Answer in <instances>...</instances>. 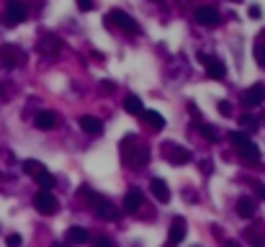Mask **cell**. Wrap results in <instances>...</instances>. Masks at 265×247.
<instances>
[{"label": "cell", "mask_w": 265, "mask_h": 247, "mask_svg": "<svg viewBox=\"0 0 265 247\" xmlns=\"http://www.w3.org/2000/svg\"><path fill=\"white\" fill-rule=\"evenodd\" d=\"M201 59H204V67H206L209 77H214V80H221V77L226 75V67H224V62H221L219 57H211V54H206V57H201Z\"/></svg>", "instance_id": "ba28073f"}, {"label": "cell", "mask_w": 265, "mask_h": 247, "mask_svg": "<svg viewBox=\"0 0 265 247\" xmlns=\"http://www.w3.org/2000/svg\"><path fill=\"white\" fill-rule=\"evenodd\" d=\"M23 173L26 175H39V173H44V165L39 160H26L23 162Z\"/></svg>", "instance_id": "603a6c76"}, {"label": "cell", "mask_w": 265, "mask_h": 247, "mask_svg": "<svg viewBox=\"0 0 265 247\" xmlns=\"http://www.w3.org/2000/svg\"><path fill=\"white\" fill-rule=\"evenodd\" d=\"M165 157H168L173 165H185V162H191V152L183 149V147H175V144H168V147H165Z\"/></svg>", "instance_id": "8fae6325"}, {"label": "cell", "mask_w": 265, "mask_h": 247, "mask_svg": "<svg viewBox=\"0 0 265 247\" xmlns=\"http://www.w3.org/2000/svg\"><path fill=\"white\" fill-rule=\"evenodd\" d=\"M124 160L129 168H144V165L149 162V149L147 144H134L131 147V139L126 137L124 139Z\"/></svg>", "instance_id": "7a4b0ae2"}, {"label": "cell", "mask_w": 265, "mask_h": 247, "mask_svg": "<svg viewBox=\"0 0 265 247\" xmlns=\"http://www.w3.org/2000/svg\"><path fill=\"white\" fill-rule=\"evenodd\" d=\"M255 193H257L260 198H265V186H255Z\"/></svg>", "instance_id": "836d02e7"}, {"label": "cell", "mask_w": 265, "mask_h": 247, "mask_svg": "<svg viewBox=\"0 0 265 247\" xmlns=\"http://www.w3.org/2000/svg\"><path fill=\"white\" fill-rule=\"evenodd\" d=\"M26 21V6L21 0H8L6 6V26H18Z\"/></svg>", "instance_id": "5b68a950"}, {"label": "cell", "mask_w": 265, "mask_h": 247, "mask_svg": "<svg viewBox=\"0 0 265 247\" xmlns=\"http://www.w3.org/2000/svg\"><path fill=\"white\" fill-rule=\"evenodd\" d=\"M170 242L173 244H178V242H183L185 239V219L183 217H175L173 222H170Z\"/></svg>", "instance_id": "5bb4252c"}, {"label": "cell", "mask_w": 265, "mask_h": 247, "mask_svg": "<svg viewBox=\"0 0 265 247\" xmlns=\"http://www.w3.org/2000/svg\"><path fill=\"white\" fill-rule=\"evenodd\" d=\"M93 6H95V3H93V0H78V8H80L83 13H88V11H93Z\"/></svg>", "instance_id": "f1b7e54d"}, {"label": "cell", "mask_w": 265, "mask_h": 247, "mask_svg": "<svg viewBox=\"0 0 265 247\" xmlns=\"http://www.w3.org/2000/svg\"><path fill=\"white\" fill-rule=\"evenodd\" d=\"M252 54H255V62H257V65L265 70V44H255Z\"/></svg>", "instance_id": "d4e9b609"}, {"label": "cell", "mask_w": 265, "mask_h": 247, "mask_svg": "<svg viewBox=\"0 0 265 247\" xmlns=\"http://www.w3.org/2000/svg\"><path fill=\"white\" fill-rule=\"evenodd\" d=\"M198 132H201L209 142H216V139H219V132H216L214 127H209V123H198Z\"/></svg>", "instance_id": "cb8c5ba5"}, {"label": "cell", "mask_w": 265, "mask_h": 247, "mask_svg": "<svg viewBox=\"0 0 265 247\" xmlns=\"http://www.w3.org/2000/svg\"><path fill=\"white\" fill-rule=\"evenodd\" d=\"M229 142L235 144L237 155H240L245 162H257V160H260V149H257V144H252L242 132H229Z\"/></svg>", "instance_id": "6da1fadb"}, {"label": "cell", "mask_w": 265, "mask_h": 247, "mask_svg": "<svg viewBox=\"0 0 265 247\" xmlns=\"http://www.w3.org/2000/svg\"><path fill=\"white\" fill-rule=\"evenodd\" d=\"M52 247H62V244H52Z\"/></svg>", "instance_id": "8d00e7d4"}, {"label": "cell", "mask_w": 265, "mask_h": 247, "mask_svg": "<svg viewBox=\"0 0 265 247\" xmlns=\"http://www.w3.org/2000/svg\"><path fill=\"white\" fill-rule=\"evenodd\" d=\"M34 123H36V129H42V132H49V129H54L57 123H59V116H57L54 111H42V113H36Z\"/></svg>", "instance_id": "30bf717a"}, {"label": "cell", "mask_w": 265, "mask_h": 247, "mask_svg": "<svg viewBox=\"0 0 265 247\" xmlns=\"http://www.w3.org/2000/svg\"><path fill=\"white\" fill-rule=\"evenodd\" d=\"M242 123H245V129H250V132H252V129H255V123H257V121H255L252 116H242Z\"/></svg>", "instance_id": "1f68e13d"}, {"label": "cell", "mask_w": 265, "mask_h": 247, "mask_svg": "<svg viewBox=\"0 0 265 247\" xmlns=\"http://www.w3.org/2000/svg\"><path fill=\"white\" fill-rule=\"evenodd\" d=\"M237 214H240L242 219H252V217H255V201L247 198V196L240 198V201H237Z\"/></svg>", "instance_id": "ac0fdd59"}, {"label": "cell", "mask_w": 265, "mask_h": 247, "mask_svg": "<svg viewBox=\"0 0 265 247\" xmlns=\"http://www.w3.org/2000/svg\"><path fill=\"white\" fill-rule=\"evenodd\" d=\"M80 129L90 137H98V134H103V121L95 116H80Z\"/></svg>", "instance_id": "4fadbf2b"}, {"label": "cell", "mask_w": 265, "mask_h": 247, "mask_svg": "<svg viewBox=\"0 0 265 247\" xmlns=\"http://www.w3.org/2000/svg\"><path fill=\"white\" fill-rule=\"evenodd\" d=\"M34 206H36V211L44 214V217H52V214H57V211H59L57 198H54L52 193H47V191H39V193L34 196Z\"/></svg>", "instance_id": "3957f363"}, {"label": "cell", "mask_w": 265, "mask_h": 247, "mask_svg": "<svg viewBox=\"0 0 265 247\" xmlns=\"http://www.w3.org/2000/svg\"><path fill=\"white\" fill-rule=\"evenodd\" d=\"M139 206H142V193H139V191H129V193L124 196V211H126V214H137Z\"/></svg>", "instance_id": "e0dca14e"}, {"label": "cell", "mask_w": 265, "mask_h": 247, "mask_svg": "<svg viewBox=\"0 0 265 247\" xmlns=\"http://www.w3.org/2000/svg\"><path fill=\"white\" fill-rule=\"evenodd\" d=\"M106 21H108L111 26L121 28L124 34H134V31H137V21H134L129 13H124V11H111V13L106 16Z\"/></svg>", "instance_id": "277c9868"}, {"label": "cell", "mask_w": 265, "mask_h": 247, "mask_svg": "<svg viewBox=\"0 0 265 247\" xmlns=\"http://www.w3.org/2000/svg\"><path fill=\"white\" fill-rule=\"evenodd\" d=\"M36 183L42 186V191H47V193H49V191L54 188V183H57V180H54V175H52V173H47V170H44V173L36 175Z\"/></svg>", "instance_id": "7402d4cb"}, {"label": "cell", "mask_w": 265, "mask_h": 247, "mask_svg": "<svg viewBox=\"0 0 265 247\" xmlns=\"http://www.w3.org/2000/svg\"><path fill=\"white\" fill-rule=\"evenodd\" d=\"M0 62H3V67L11 70V67L23 62V52L18 47H13V44H3V47H0Z\"/></svg>", "instance_id": "52a82bcc"}, {"label": "cell", "mask_w": 265, "mask_h": 247, "mask_svg": "<svg viewBox=\"0 0 265 247\" xmlns=\"http://www.w3.org/2000/svg\"><path fill=\"white\" fill-rule=\"evenodd\" d=\"M101 90H103V93H113V90H116V85H113L111 80H103V82H101Z\"/></svg>", "instance_id": "4dcf8cb0"}, {"label": "cell", "mask_w": 265, "mask_h": 247, "mask_svg": "<svg viewBox=\"0 0 265 247\" xmlns=\"http://www.w3.org/2000/svg\"><path fill=\"white\" fill-rule=\"evenodd\" d=\"M247 239L252 242V247H262V237H260L255 229H247Z\"/></svg>", "instance_id": "484cf974"}, {"label": "cell", "mask_w": 265, "mask_h": 247, "mask_svg": "<svg viewBox=\"0 0 265 247\" xmlns=\"http://www.w3.org/2000/svg\"><path fill=\"white\" fill-rule=\"evenodd\" d=\"M149 191H152V196H155L160 203H168V201H170V188H168L165 180H160V178H152V183H149Z\"/></svg>", "instance_id": "2e32d148"}, {"label": "cell", "mask_w": 265, "mask_h": 247, "mask_svg": "<svg viewBox=\"0 0 265 247\" xmlns=\"http://www.w3.org/2000/svg\"><path fill=\"white\" fill-rule=\"evenodd\" d=\"M124 108H126L131 116H142V113H144V106H142L139 96H126V101H124Z\"/></svg>", "instance_id": "ffe728a7"}, {"label": "cell", "mask_w": 265, "mask_h": 247, "mask_svg": "<svg viewBox=\"0 0 265 247\" xmlns=\"http://www.w3.org/2000/svg\"><path fill=\"white\" fill-rule=\"evenodd\" d=\"M67 239H70V242H78V244H83V242H88V239H90V234H88L83 227H72V229L67 232Z\"/></svg>", "instance_id": "44dd1931"}, {"label": "cell", "mask_w": 265, "mask_h": 247, "mask_svg": "<svg viewBox=\"0 0 265 247\" xmlns=\"http://www.w3.org/2000/svg\"><path fill=\"white\" fill-rule=\"evenodd\" d=\"M142 116H144V121L149 123V129H155V132H162V129H165V118H162L157 111H144Z\"/></svg>", "instance_id": "d6986e66"}, {"label": "cell", "mask_w": 265, "mask_h": 247, "mask_svg": "<svg viewBox=\"0 0 265 247\" xmlns=\"http://www.w3.org/2000/svg\"><path fill=\"white\" fill-rule=\"evenodd\" d=\"M247 13H250V18H260V13H262V11H260V6H250V11H247Z\"/></svg>", "instance_id": "d6a6232c"}, {"label": "cell", "mask_w": 265, "mask_h": 247, "mask_svg": "<svg viewBox=\"0 0 265 247\" xmlns=\"http://www.w3.org/2000/svg\"><path fill=\"white\" fill-rule=\"evenodd\" d=\"M90 201H93V209H95V214H98L101 219H108V222L119 219V209H116L111 201H106V198H101V196H93Z\"/></svg>", "instance_id": "8992f818"}, {"label": "cell", "mask_w": 265, "mask_h": 247, "mask_svg": "<svg viewBox=\"0 0 265 247\" xmlns=\"http://www.w3.org/2000/svg\"><path fill=\"white\" fill-rule=\"evenodd\" d=\"M226 247H240V244H237L235 239H229V242H226Z\"/></svg>", "instance_id": "e575fe53"}, {"label": "cell", "mask_w": 265, "mask_h": 247, "mask_svg": "<svg viewBox=\"0 0 265 247\" xmlns=\"http://www.w3.org/2000/svg\"><path fill=\"white\" fill-rule=\"evenodd\" d=\"M59 49H62V41H59L57 36H44V39L39 41V52L47 54V57H54Z\"/></svg>", "instance_id": "9a60e30c"}, {"label": "cell", "mask_w": 265, "mask_h": 247, "mask_svg": "<svg viewBox=\"0 0 265 247\" xmlns=\"http://www.w3.org/2000/svg\"><path fill=\"white\" fill-rule=\"evenodd\" d=\"M265 101V85L262 82H255V85L245 93V106L247 108H255V106H260Z\"/></svg>", "instance_id": "7c38bea8"}, {"label": "cell", "mask_w": 265, "mask_h": 247, "mask_svg": "<svg viewBox=\"0 0 265 247\" xmlns=\"http://www.w3.org/2000/svg\"><path fill=\"white\" fill-rule=\"evenodd\" d=\"M93 247H113V242H111L108 237H95V242H93Z\"/></svg>", "instance_id": "f546056e"}, {"label": "cell", "mask_w": 265, "mask_h": 247, "mask_svg": "<svg viewBox=\"0 0 265 247\" xmlns=\"http://www.w3.org/2000/svg\"><path fill=\"white\" fill-rule=\"evenodd\" d=\"M6 244H8V247H21L23 239H21V234H8V237H6Z\"/></svg>", "instance_id": "4316f807"}, {"label": "cell", "mask_w": 265, "mask_h": 247, "mask_svg": "<svg viewBox=\"0 0 265 247\" xmlns=\"http://www.w3.org/2000/svg\"><path fill=\"white\" fill-rule=\"evenodd\" d=\"M219 113H221V116H229V113H232L229 101H219Z\"/></svg>", "instance_id": "83f0119b"}, {"label": "cell", "mask_w": 265, "mask_h": 247, "mask_svg": "<svg viewBox=\"0 0 265 247\" xmlns=\"http://www.w3.org/2000/svg\"><path fill=\"white\" fill-rule=\"evenodd\" d=\"M260 36H262V39H265V28H262V34H260Z\"/></svg>", "instance_id": "d590c367"}, {"label": "cell", "mask_w": 265, "mask_h": 247, "mask_svg": "<svg viewBox=\"0 0 265 247\" xmlns=\"http://www.w3.org/2000/svg\"><path fill=\"white\" fill-rule=\"evenodd\" d=\"M193 18H196V23H198V26H216V23H219V13H216L214 8H209V6L196 8Z\"/></svg>", "instance_id": "9c48e42d"}]
</instances>
